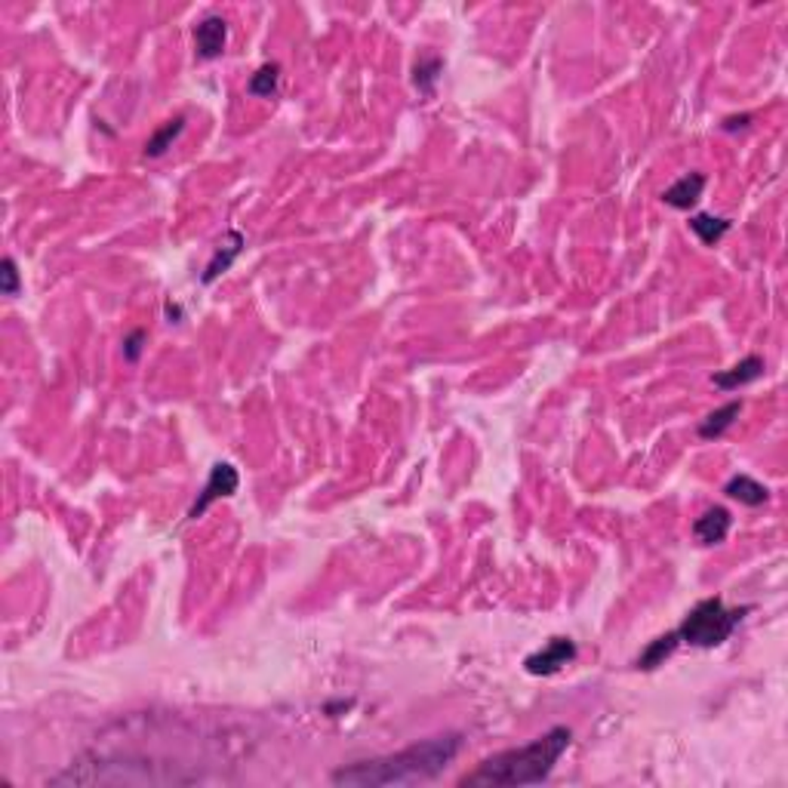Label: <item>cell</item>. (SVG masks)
Instances as JSON below:
<instances>
[{
    "instance_id": "cell-7",
    "label": "cell",
    "mask_w": 788,
    "mask_h": 788,
    "mask_svg": "<svg viewBox=\"0 0 788 788\" xmlns=\"http://www.w3.org/2000/svg\"><path fill=\"white\" fill-rule=\"evenodd\" d=\"M730 527H733L730 512L724 505H714L702 518L693 521V536L699 545H720L727 539V533H730Z\"/></svg>"
},
{
    "instance_id": "cell-6",
    "label": "cell",
    "mask_w": 788,
    "mask_h": 788,
    "mask_svg": "<svg viewBox=\"0 0 788 788\" xmlns=\"http://www.w3.org/2000/svg\"><path fill=\"white\" fill-rule=\"evenodd\" d=\"M228 43V22L222 16H207L195 28V47L201 59H216L225 53Z\"/></svg>"
},
{
    "instance_id": "cell-10",
    "label": "cell",
    "mask_w": 788,
    "mask_h": 788,
    "mask_svg": "<svg viewBox=\"0 0 788 788\" xmlns=\"http://www.w3.org/2000/svg\"><path fill=\"white\" fill-rule=\"evenodd\" d=\"M724 493L730 499H736V503L748 505V508H757V505H764L770 499V490L764 487V484H757L755 477H748V475L730 477V484L724 487Z\"/></svg>"
},
{
    "instance_id": "cell-15",
    "label": "cell",
    "mask_w": 788,
    "mask_h": 788,
    "mask_svg": "<svg viewBox=\"0 0 788 788\" xmlns=\"http://www.w3.org/2000/svg\"><path fill=\"white\" fill-rule=\"evenodd\" d=\"M182 130H186V117H182V114L173 117V121H167L164 127H160L149 139V142H145V154H149V158H160L167 149H173V142L182 136Z\"/></svg>"
},
{
    "instance_id": "cell-17",
    "label": "cell",
    "mask_w": 788,
    "mask_h": 788,
    "mask_svg": "<svg viewBox=\"0 0 788 788\" xmlns=\"http://www.w3.org/2000/svg\"><path fill=\"white\" fill-rule=\"evenodd\" d=\"M0 293H4V296H19V268L13 256H6V259L0 262Z\"/></svg>"
},
{
    "instance_id": "cell-4",
    "label": "cell",
    "mask_w": 788,
    "mask_h": 788,
    "mask_svg": "<svg viewBox=\"0 0 788 788\" xmlns=\"http://www.w3.org/2000/svg\"><path fill=\"white\" fill-rule=\"evenodd\" d=\"M573 659H576V644H573L570 638H551L542 650L530 653V657L524 659V668L536 677H548V675H557L561 668H566Z\"/></svg>"
},
{
    "instance_id": "cell-8",
    "label": "cell",
    "mask_w": 788,
    "mask_h": 788,
    "mask_svg": "<svg viewBox=\"0 0 788 788\" xmlns=\"http://www.w3.org/2000/svg\"><path fill=\"white\" fill-rule=\"evenodd\" d=\"M705 176L702 173H687V176H681V179L675 182V186H668L666 191H662V201L668 204V207H675V210H690V207H696L699 204V197H702V191H705Z\"/></svg>"
},
{
    "instance_id": "cell-5",
    "label": "cell",
    "mask_w": 788,
    "mask_h": 788,
    "mask_svg": "<svg viewBox=\"0 0 788 788\" xmlns=\"http://www.w3.org/2000/svg\"><path fill=\"white\" fill-rule=\"evenodd\" d=\"M238 484H240V475L234 466H228V462H216V466L210 468V477H207V487H204V493L197 496V503L191 505L188 518L197 521L201 518L207 508L216 503V499H228L238 493Z\"/></svg>"
},
{
    "instance_id": "cell-13",
    "label": "cell",
    "mask_w": 788,
    "mask_h": 788,
    "mask_svg": "<svg viewBox=\"0 0 788 788\" xmlns=\"http://www.w3.org/2000/svg\"><path fill=\"white\" fill-rule=\"evenodd\" d=\"M739 413H742V401L724 403L720 410H714V413L705 416V422L699 425V438H705V440L720 438V434H724L736 422V419H739Z\"/></svg>"
},
{
    "instance_id": "cell-11",
    "label": "cell",
    "mask_w": 788,
    "mask_h": 788,
    "mask_svg": "<svg viewBox=\"0 0 788 788\" xmlns=\"http://www.w3.org/2000/svg\"><path fill=\"white\" fill-rule=\"evenodd\" d=\"M240 247H244V234H240V231H228L225 244H219L216 256H213V262L207 265V271H204V284H213L219 275H222V271L231 268V262L238 259Z\"/></svg>"
},
{
    "instance_id": "cell-14",
    "label": "cell",
    "mask_w": 788,
    "mask_h": 788,
    "mask_svg": "<svg viewBox=\"0 0 788 788\" xmlns=\"http://www.w3.org/2000/svg\"><path fill=\"white\" fill-rule=\"evenodd\" d=\"M690 231H693L705 247H714L727 231H730V219L709 216V213H696V216L690 219Z\"/></svg>"
},
{
    "instance_id": "cell-19",
    "label": "cell",
    "mask_w": 788,
    "mask_h": 788,
    "mask_svg": "<svg viewBox=\"0 0 788 788\" xmlns=\"http://www.w3.org/2000/svg\"><path fill=\"white\" fill-rule=\"evenodd\" d=\"M142 342H145V330H136V333H130L127 339H123V358H127V360H139V355H142Z\"/></svg>"
},
{
    "instance_id": "cell-9",
    "label": "cell",
    "mask_w": 788,
    "mask_h": 788,
    "mask_svg": "<svg viewBox=\"0 0 788 788\" xmlns=\"http://www.w3.org/2000/svg\"><path fill=\"white\" fill-rule=\"evenodd\" d=\"M764 370H767V367H764V360L757 358V355H748V358H742L739 364H733L730 370H720V373H714L711 376V382L718 388H724V392H733V388H739V385H748V382H757L764 376Z\"/></svg>"
},
{
    "instance_id": "cell-18",
    "label": "cell",
    "mask_w": 788,
    "mask_h": 788,
    "mask_svg": "<svg viewBox=\"0 0 788 788\" xmlns=\"http://www.w3.org/2000/svg\"><path fill=\"white\" fill-rule=\"evenodd\" d=\"M438 71H440V59H422V62L416 65V86L422 93H431V86H434V80H438Z\"/></svg>"
},
{
    "instance_id": "cell-1",
    "label": "cell",
    "mask_w": 788,
    "mask_h": 788,
    "mask_svg": "<svg viewBox=\"0 0 788 788\" xmlns=\"http://www.w3.org/2000/svg\"><path fill=\"white\" fill-rule=\"evenodd\" d=\"M462 739L456 733L434 736V739L416 742V746L397 751L388 757H376V761H360L351 767H342L333 773L336 785H410L422 783V779H434L438 773H444L447 764L459 755Z\"/></svg>"
},
{
    "instance_id": "cell-16",
    "label": "cell",
    "mask_w": 788,
    "mask_h": 788,
    "mask_svg": "<svg viewBox=\"0 0 788 788\" xmlns=\"http://www.w3.org/2000/svg\"><path fill=\"white\" fill-rule=\"evenodd\" d=\"M277 84H281V65L277 62H265L259 71H256L253 77H249L247 84V93L249 95H262V99H268V95L277 93Z\"/></svg>"
},
{
    "instance_id": "cell-20",
    "label": "cell",
    "mask_w": 788,
    "mask_h": 788,
    "mask_svg": "<svg viewBox=\"0 0 788 788\" xmlns=\"http://www.w3.org/2000/svg\"><path fill=\"white\" fill-rule=\"evenodd\" d=\"M751 121L748 114H742V117H730V121H724V130H736V127H746V123Z\"/></svg>"
},
{
    "instance_id": "cell-3",
    "label": "cell",
    "mask_w": 788,
    "mask_h": 788,
    "mask_svg": "<svg viewBox=\"0 0 788 788\" xmlns=\"http://www.w3.org/2000/svg\"><path fill=\"white\" fill-rule=\"evenodd\" d=\"M751 607H727L724 598H705L687 613V620L677 625L681 644L690 647H720L736 631V625L746 620Z\"/></svg>"
},
{
    "instance_id": "cell-12",
    "label": "cell",
    "mask_w": 788,
    "mask_h": 788,
    "mask_svg": "<svg viewBox=\"0 0 788 788\" xmlns=\"http://www.w3.org/2000/svg\"><path fill=\"white\" fill-rule=\"evenodd\" d=\"M677 644H681V638H677V631H668V635H662V638H657V640H650V644H647V650L638 657L635 666H638V668H644V672H653V668H659L662 662L672 657V653L677 650Z\"/></svg>"
},
{
    "instance_id": "cell-2",
    "label": "cell",
    "mask_w": 788,
    "mask_h": 788,
    "mask_svg": "<svg viewBox=\"0 0 788 788\" xmlns=\"http://www.w3.org/2000/svg\"><path fill=\"white\" fill-rule=\"evenodd\" d=\"M570 739L573 733L566 727H551L524 748H508L481 761L477 770L459 779V785H539L557 767Z\"/></svg>"
}]
</instances>
